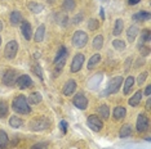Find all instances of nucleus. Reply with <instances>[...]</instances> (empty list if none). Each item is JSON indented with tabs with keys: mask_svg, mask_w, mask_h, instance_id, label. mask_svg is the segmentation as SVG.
<instances>
[{
	"mask_svg": "<svg viewBox=\"0 0 151 149\" xmlns=\"http://www.w3.org/2000/svg\"><path fill=\"white\" fill-rule=\"evenodd\" d=\"M12 108L18 114H29L31 112V107L27 103V99L23 95L16 96L12 101Z\"/></svg>",
	"mask_w": 151,
	"mask_h": 149,
	"instance_id": "obj_1",
	"label": "nucleus"
},
{
	"mask_svg": "<svg viewBox=\"0 0 151 149\" xmlns=\"http://www.w3.org/2000/svg\"><path fill=\"white\" fill-rule=\"evenodd\" d=\"M49 125H50L49 118L42 116V117H36L35 120H32L31 123H30V127H31V130H34V131H43L49 127Z\"/></svg>",
	"mask_w": 151,
	"mask_h": 149,
	"instance_id": "obj_2",
	"label": "nucleus"
},
{
	"mask_svg": "<svg viewBox=\"0 0 151 149\" xmlns=\"http://www.w3.org/2000/svg\"><path fill=\"white\" fill-rule=\"evenodd\" d=\"M88 41V35L84 31H76L73 36V45L75 48H84Z\"/></svg>",
	"mask_w": 151,
	"mask_h": 149,
	"instance_id": "obj_3",
	"label": "nucleus"
},
{
	"mask_svg": "<svg viewBox=\"0 0 151 149\" xmlns=\"http://www.w3.org/2000/svg\"><path fill=\"white\" fill-rule=\"evenodd\" d=\"M87 123H88L89 128H91V130H93V131H96V133L101 131L102 127H104V122H102V120L98 116H96V114H92V116L88 117Z\"/></svg>",
	"mask_w": 151,
	"mask_h": 149,
	"instance_id": "obj_4",
	"label": "nucleus"
},
{
	"mask_svg": "<svg viewBox=\"0 0 151 149\" xmlns=\"http://www.w3.org/2000/svg\"><path fill=\"white\" fill-rule=\"evenodd\" d=\"M123 84V77L122 76H116L114 79L110 80L109 85H107V89H106V94H115L118 93L120 86Z\"/></svg>",
	"mask_w": 151,
	"mask_h": 149,
	"instance_id": "obj_5",
	"label": "nucleus"
},
{
	"mask_svg": "<svg viewBox=\"0 0 151 149\" xmlns=\"http://www.w3.org/2000/svg\"><path fill=\"white\" fill-rule=\"evenodd\" d=\"M17 52H18V43H17L16 40H11V41H8V44L5 45V50H4L5 58L13 59L16 57Z\"/></svg>",
	"mask_w": 151,
	"mask_h": 149,
	"instance_id": "obj_6",
	"label": "nucleus"
},
{
	"mask_svg": "<svg viewBox=\"0 0 151 149\" xmlns=\"http://www.w3.org/2000/svg\"><path fill=\"white\" fill-rule=\"evenodd\" d=\"M16 85L18 86V89L25 90V89H29V87H31L34 85V82H32L31 77H30L29 74H21L19 77H17Z\"/></svg>",
	"mask_w": 151,
	"mask_h": 149,
	"instance_id": "obj_7",
	"label": "nucleus"
},
{
	"mask_svg": "<svg viewBox=\"0 0 151 149\" xmlns=\"http://www.w3.org/2000/svg\"><path fill=\"white\" fill-rule=\"evenodd\" d=\"M17 77H18V74H17L14 70H8L4 73V76H3V82H4L6 86H13V85H16Z\"/></svg>",
	"mask_w": 151,
	"mask_h": 149,
	"instance_id": "obj_8",
	"label": "nucleus"
},
{
	"mask_svg": "<svg viewBox=\"0 0 151 149\" xmlns=\"http://www.w3.org/2000/svg\"><path fill=\"white\" fill-rule=\"evenodd\" d=\"M84 64V54L79 53L73 58V62H71V72H79L81 70Z\"/></svg>",
	"mask_w": 151,
	"mask_h": 149,
	"instance_id": "obj_9",
	"label": "nucleus"
},
{
	"mask_svg": "<svg viewBox=\"0 0 151 149\" xmlns=\"http://www.w3.org/2000/svg\"><path fill=\"white\" fill-rule=\"evenodd\" d=\"M73 103H74V106L76 108H79V109H83V111L88 107V99L85 98V95L83 93H78L76 95L74 96Z\"/></svg>",
	"mask_w": 151,
	"mask_h": 149,
	"instance_id": "obj_10",
	"label": "nucleus"
},
{
	"mask_svg": "<svg viewBox=\"0 0 151 149\" xmlns=\"http://www.w3.org/2000/svg\"><path fill=\"white\" fill-rule=\"evenodd\" d=\"M149 128V118H147L146 114L139 113L138 118H137V131L139 133H143Z\"/></svg>",
	"mask_w": 151,
	"mask_h": 149,
	"instance_id": "obj_11",
	"label": "nucleus"
},
{
	"mask_svg": "<svg viewBox=\"0 0 151 149\" xmlns=\"http://www.w3.org/2000/svg\"><path fill=\"white\" fill-rule=\"evenodd\" d=\"M21 32L23 37H25L26 40H30L32 36V30H31V25H30L29 22L26 21H22L21 22Z\"/></svg>",
	"mask_w": 151,
	"mask_h": 149,
	"instance_id": "obj_12",
	"label": "nucleus"
},
{
	"mask_svg": "<svg viewBox=\"0 0 151 149\" xmlns=\"http://www.w3.org/2000/svg\"><path fill=\"white\" fill-rule=\"evenodd\" d=\"M75 89H76V81L75 80H68L66 82V85L63 86V95L70 96L71 94L75 91Z\"/></svg>",
	"mask_w": 151,
	"mask_h": 149,
	"instance_id": "obj_13",
	"label": "nucleus"
},
{
	"mask_svg": "<svg viewBox=\"0 0 151 149\" xmlns=\"http://www.w3.org/2000/svg\"><path fill=\"white\" fill-rule=\"evenodd\" d=\"M139 33V28L137 27L136 25H133V26H130L129 28H128V31H127V36H128V41L129 43H133L136 40V37L137 35Z\"/></svg>",
	"mask_w": 151,
	"mask_h": 149,
	"instance_id": "obj_14",
	"label": "nucleus"
},
{
	"mask_svg": "<svg viewBox=\"0 0 151 149\" xmlns=\"http://www.w3.org/2000/svg\"><path fill=\"white\" fill-rule=\"evenodd\" d=\"M125 114H127V109L124 107H115L114 108V112H112V116H114V118L116 121H119V120H123V118L125 117Z\"/></svg>",
	"mask_w": 151,
	"mask_h": 149,
	"instance_id": "obj_15",
	"label": "nucleus"
},
{
	"mask_svg": "<svg viewBox=\"0 0 151 149\" xmlns=\"http://www.w3.org/2000/svg\"><path fill=\"white\" fill-rule=\"evenodd\" d=\"M142 95H143V91L142 90H138L137 93L134 94V95H132V98L129 99V106H132V107H138V104H139V101L141 99H142Z\"/></svg>",
	"mask_w": 151,
	"mask_h": 149,
	"instance_id": "obj_16",
	"label": "nucleus"
},
{
	"mask_svg": "<svg viewBox=\"0 0 151 149\" xmlns=\"http://www.w3.org/2000/svg\"><path fill=\"white\" fill-rule=\"evenodd\" d=\"M27 6H29L30 11L32 13H35V14H39V13H42L44 11V6L42 4H39V3H35V1H30L29 4H27Z\"/></svg>",
	"mask_w": 151,
	"mask_h": 149,
	"instance_id": "obj_17",
	"label": "nucleus"
},
{
	"mask_svg": "<svg viewBox=\"0 0 151 149\" xmlns=\"http://www.w3.org/2000/svg\"><path fill=\"white\" fill-rule=\"evenodd\" d=\"M123 28H124V22H123V19H122V18L116 19L115 26H114V30H112V35L119 36L120 33L123 32Z\"/></svg>",
	"mask_w": 151,
	"mask_h": 149,
	"instance_id": "obj_18",
	"label": "nucleus"
},
{
	"mask_svg": "<svg viewBox=\"0 0 151 149\" xmlns=\"http://www.w3.org/2000/svg\"><path fill=\"white\" fill-rule=\"evenodd\" d=\"M22 22V14H21V12H18V11H14V12H12L11 13V23L13 26H17V25H19V23Z\"/></svg>",
	"mask_w": 151,
	"mask_h": 149,
	"instance_id": "obj_19",
	"label": "nucleus"
},
{
	"mask_svg": "<svg viewBox=\"0 0 151 149\" xmlns=\"http://www.w3.org/2000/svg\"><path fill=\"white\" fill-rule=\"evenodd\" d=\"M44 33H45V27H44V25L39 26V27H37V30H36V32H35V36H34V40H35L36 43L43 41Z\"/></svg>",
	"mask_w": 151,
	"mask_h": 149,
	"instance_id": "obj_20",
	"label": "nucleus"
},
{
	"mask_svg": "<svg viewBox=\"0 0 151 149\" xmlns=\"http://www.w3.org/2000/svg\"><path fill=\"white\" fill-rule=\"evenodd\" d=\"M9 125H11L12 127H14V128H18V127H21L23 125V120L22 118H19L18 116H12L11 118H9Z\"/></svg>",
	"mask_w": 151,
	"mask_h": 149,
	"instance_id": "obj_21",
	"label": "nucleus"
},
{
	"mask_svg": "<svg viewBox=\"0 0 151 149\" xmlns=\"http://www.w3.org/2000/svg\"><path fill=\"white\" fill-rule=\"evenodd\" d=\"M133 85H134V77L133 76H128V79L125 80V84H124V94H129V91L132 90Z\"/></svg>",
	"mask_w": 151,
	"mask_h": 149,
	"instance_id": "obj_22",
	"label": "nucleus"
},
{
	"mask_svg": "<svg viewBox=\"0 0 151 149\" xmlns=\"http://www.w3.org/2000/svg\"><path fill=\"white\" fill-rule=\"evenodd\" d=\"M99 62H101V54H94V55H92L91 59H89V62H88V68L89 70L94 68Z\"/></svg>",
	"mask_w": 151,
	"mask_h": 149,
	"instance_id": "obj_23",
	"label": "nucleus"
},
{
	"mask_svg": "<svg viewBox=\"0 0 151 149\" xmlns=\"http://www.w3.org/2000/svg\"><path fill=\"white\" fill-rule=\"evenodd\" d=\"M97 112H98V114L101 116L102 118H109V116H110V109H109V106H106V104H102L101 107H98V109H97Z\"/></svg>",
	"mask_w": 151,
	"mask_h": 149,
	"instance_id": "obj_24",
	"label": "nucleus"
},
{
	"mask_svg": "<svg viewBox=\"0 0 151 149\" xmlns=\"http://www.w3.org/2000/svg\"><path fill=\"white\" fill-rule=\"evenodd\" d=\"M9 113V107L4 100H0V118H4Z\"/></svg>",
	"mask_w": 151,
	"mask_h": 149,
	"instance_id": "obj_25",
	"label": "nucleus"
},
{
	"mask_svg": "<svg viewBox=\"0 0 151 149\" xmlns=\"http://www.w3.org/2000/svg\"><path fill=\"white\" fill-rule=\"evenodd\" d=\"M43 96L40 93H32L31 95L29 96V103L30 104H39L40 101H42Z\"/></svg>",
	"mask_w": 151,
	"mask_h": 149,
	"instance_id": "obj_26",
	"label": "nucleus"
},
{
	"mask_svg": "<svg viewBox=\"0 0 151 149\" xmlns=\"http://www.w3.org/2000/svg\"><path fill=\"white\" fill-rule=\"evenodd\" d=\"M119 135H120V138H129L132 135V127L129 125H124V126L120 128Z\"/></svg>",
	"mask_w": 151,
	"mask_h": 149,
	"instance_id": "obj_27",
	"label": "nucleus"
},
{
	"mask_svg": "<svg viewBox=\"0 0 151 149\" xmlns=\"http://www.w3.org/2000/svg\"><path fill=\"white\" fill-rule=\"evenodd\" d=\"M66 57H67V49L65 48V46H61L57 55H56V58H54V63H57L58 60H61V59H66Z\"/></svg>",
	"mask_w": 151,
	"mask_h": 149,
	"instance_id": "obj_28",
	"label": "nucleus"
},
{
	"mask_svg": "<svg viewBox=\"0 0 151 149\" xmlns=\"http://www.w3.org/2000/svg\"><path fill=\"white\" fill-rule=\"evenodd\" d=\"M149 18H150L149 12H138L133 16V19H136V21H147Z\"/></svg>",
	"mask_w": 151,
	"mask_h": 149,
	"instance_id": "obj_29",
	"label": "nucleus"
},
{
	"mask_svg": "<svg viewBox=\"0 0 151 149\" xmlns=\"http://www.w3.org/2000/svg\"><path fill=\"white\" fill-rule=\"evenodd\" d=\"M8 141H9V139H8L6 133L0 130V148H5L6 145H8Z\"/></svg>",
	"mask_w": 151,
	"mask_h": 149,
	"instance_id": "obj_30",
	"label": "nucleus"
},
{
	"mask_svg": "<svg viewBox=\"0 0 151 149\" xmlns=\"http://www.w3.org/2000/svg\"><path fill=\"white\" fill-rule=\"evenodd\" d=\"M102 46H104V37H102V35L96 36L93 40V48L98 50V49H101Z\"/></svg>",
	"mask_w": 151,
	"mask_h": 149,
	"instance_id": "obj_31",
	"label": "nucleus"
},
{
	"mask_svg": "<svg viewBox=\"0 0 151 149\" xmlns=\"http://www.w3.org/2000/svg\"><path fill=\"white\" fill-rule=\"evenodd\" d=\"M141 45H145L146 43H150V31L149 30H143L141 33Z\"/></svg>",
	"mask_w": 151,
	"mask_h": 149,
	"instance_id": "obj_32",
	"label": "nucleus"
},
{
	"mask_svg": "<svg viewBox=\"0 0 151 149\" xmlns=\"http://www.w3.org/2000/svg\"><path fill=\"white\" fill-rule=\"evenodd\" d=\"M63 8H65V11H67V12H73L75 9V0H65Z\"/></svg>",
	"mask_w": 151,
	"mask_h": 149,
	"instance_id": "obj_33",
	"label": "nucleus"
},
{
	"mask_svg": "<svg viewBox=\"0 0 151 149\" xmlns=\"http://www.w3.org/2000/svg\"><path fill=\"white\" fill-rule=\"evenodd\" d=\"M112 46H114L116 50L122 52V50L125 49V43L123 41V40H114V41H112Z\"/></svg>",
	"mask_w": 151,
	"mask_h": 149,
	"instance_id": "obj_34",
	"label": "nucleus"
},
{
	"mask_svg": "<svg viewBox=\"0 0 151 149\" xmlns=\"http://www.w3.org/2000/svg\"><path fill=\"white\" fill-rule=\"evenodd\" d=\"M57 17H58L57 21L60 22V25H61V26H66V23L68 22V17H67V16H61V14H60V16L57 14Z\"/></svg>",
	"mask_w": 151,
	"mask_h": 149,
	"instance_id": "obj_35",
	"label": "nucleus"
},
{
	"mask_svg": "<svg viewBox=\"0 0 151 149\" xmlns=\"http://www.w3.org/2000/svg\"><path fill=\"white\" fill-rule=\"evenodd\" d=\"M98 26H99V23H98V21H96V19H91L88 23L89 30H96V28H98Z\"/></svg>",
	"mask_w": 151,
	"mask_h": 149,
	"instance_id": "obj_36",
	"label": "nucleus"
},
{
	"mask_svg": "<svg viewBox=\"0 0 151 149\" xmlns=\"http://www.w3.org/2000/svg\"><path fill=\"white\" fill-rule=\"evenodd\" d=\"M32 70H34V72L36 73V76L39 77L40 80H43V72H42V68H40L39 66H35V67H34Z\"/></svg>",
	"mask_w": 151,
	"mask_h": 149,
	"instance_id": "obj_37",
	"label": "nucleus"
},
{
	"mask_svg": "<svg viewBox=\"0 0 151 149\" xmlns=\"http://www.w3.org/2000/svg\"><path fill=\"white\" fill-rule=\"evenodd\" d=\"M31 149H47V143H36L32 145Z\"/></svg>",
	"mask_w": 151,
	"mask_h": 149,
	"instance_id": "obj_38",
	"label": "nucleus"
},
{
	"mask_svg": "<svg viewBox=\"0 0 151 149\" xmlns=\"http://www.w3.org/2000/svg\"><path fill=\"white\" fill-rule=\"evenodd\" d=\"M147 74H149V73H147V72H143V73H141V74H139V76H138V84H139V85H142V84H143V81H145V80H146Z\"/></svg>",
	"mask_w": 151,
	"mask_h": 149,
	"instance_id": "obj_39",
	"label": "nucleus"
},
{
	"mask_svg": "<svg viewBox=\"0 0 151 149\" xmlns=\"http://www.w3.org/2000/svg\"><path fill=\"white\" fill-rule=\"evenodd\" d=\"M81 19H83V14H78L73 19V23H74V25H79V22H81Z\"/></svg>",
	"mask_w": 151,
	"mask_h": 149,
	"instance_id": "obj_40",
	"label": "nucleus"
},
{
	"mask_svg": "<svg viewBox=\"0 0 151 149\" xmlns=\"http://www.w3.org/2000/svg\"><path fill=\"white\" fill-rule=\"evenodd\" d=\"M141 53H142V55H149V54H150V49L146 48L145 45H142V46H141Z\"/></svg>",
	"mask_w": 151,
	"mask_h": 149,
	"instance_id": "obj_41",
	"label": "nucleus"
},
{
	"mask_svg": "<svg viewBox=\"0 0 151 149\" xmlns=\"http://www.w3.org/2000/svg\"><path fill=\"white\" fill-rule=\"evenodd\" d=\"M61 128H62L63 134H66V131H67V122L66 121H61Z\"/></svg>",
	"mask_w": 151,
	"mask_h": 149,
	"instance_id": "obj_42",
	"label": "nucleus"
},
{
	"mask_svg": "<svg viewBox=\"0 0 151 149\" xmlns=\"http://www.w3.org/2000/svg\"><path fill=\"white\" fill-rule=\"evenodd\" d=\"M145 95H147V96H150L151 95V85H147L146 86V89H145Z\"/></svg>",
	"mask_w": 151,
	"mask_h": 149,
	"instance_id": "obj_43",
	"label": "nucleus"
},
{
	"mask_svg": "<svg viewBox=\"0 0 151 149\" xmlns=\"http://www.w3.org/2000/svg\"><path fill=\"white\" fill-rule=\"evenodd\" d=\"M139 1H141V0H128L129 5H136V4H138Z\"/></svg>",
	"mask_w": 151,
	"mask_h": 149,
	"instance_id": "obj_44",
	"label": "nucleus"
},
{
	"mask_svg": "<svg viewBox=\"0 0 151 149\" xmlns=\"http://www.w3.org/2000/svg\"><path fill=\"white\" fill-rule=\"evenodd\" d=\"M150 106H151V100H150V98H149L147 101H146V109H150Z\"/></svg>",
	"mask_w": 151,
	"mask_h": 149,
	"instance_id": "obj_45",
	"label": "nucleus"
},
{
	"mask_svg": "<svg viewBox=\"0 0 151 149\" xmlns=\"http://www.w3.org/2000/svg\"><path fill=\"white\" fill-rule=\"evenodd\" d=\"M99 14H101V17L102 18H105V14H104V9L101 8V11H99Z\"/></svg>",
	"mask_w": 151,
	"mask_h": 149,
	"instance_id": "obj_46",
	"label": "nucleus"
},
{
	"mask_svg": "<svg viewBox=\"0 0 151 149\" xmlns=\"http://www.w3.org/2000/svg\"><path fill=\"white\" fill-rule=\"evenodd\" d=\"M1 28H3V23H1V21H0V31H1Z\"/></svg>",
	"mask_w": 151,
	"mask_h": 149,
	"instance_id": "obj_47",
	"label": "nucleus"
},
{
	"mask_svg": "<svg viewBox=\"0 0 151 149\" xmlns=\"http://www.w3.org/2000/svg\"><path fill=\"white\" fill-rule=\"evenodd\" d=\"M0 44H1V37H0Z\"/></svg>",
	"mask_w": 151,
	"mask_h": 149,
	"instance_id": "obj_48",
	"label": "nucleus"
}]
</instances>
